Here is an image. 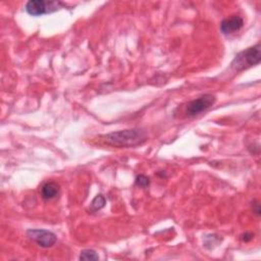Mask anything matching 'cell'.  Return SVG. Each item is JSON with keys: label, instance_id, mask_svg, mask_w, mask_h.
I'll use <instances>...</instances> for the list:
<instances>
[{"label": "cell", "instance_id": "obj_6", "mask_svg": "<svg viewBox=\"0 0 261 261\" xmlns=\"http://www.w3.org/2000/svg\"><path fill=\"white\" fill-rule=\"evenodd\" d=\"M244 26V20L240 16H232L224 19L220 23V31L224 34H232L239 31Z\"/></svg>", "mask_w": 261, "mask_h": 261}, {"label": "cell", "instance_id": "obj_7", "mask_svg": "<svg viewBox=\"0 0 261 261\" xmlns=\"http://www.w3.org/2000/svg\"><path fill=\"white\" fill-rule=\"evenodd\" d=\"M59 186L54 182H48L43 185L41 189V195L44 200H51L58 195Z\"/></svg>", "mask_w": 261, "mask_h": 261}, {"label": "cell", "instance_id": "obj_5", "mask_svg": "<svg viewBox=\"0 0 261 261\" xmlns=\"http://www.w3.org/2000/svg\"><path fill=\"white\" fill-rule=\"evenodd\" d=\"M27 236L29 239L37 243L42 248H50L57 241L56 236L52 232L46 230H28Z\"/></svg>", "mask_w": 261, "mask_h": 261}, {"label": "cell", "instance_id": "obj_12", "mask_svg": "<svg viewBox=\"0 0 261 261\" xmlns=\"http://www.w3.org/2000/svg\"><path fill=\"white\" fill-rule=\"evenodd\" d=\"M253 237H254V235L252 233H245L242 236V240L244 242H249V241H251L253 239Z\"/></svg>", "mask_w": 261, "mask_h": 261}, {"label": "cell", "instance_id": "obj_4", "mask_svg": "<svg viewBox=\"0 0 261 261\" xmlns=\"http://www.w3.org/2000/svg\"><path fill=\"white\" fill-rule=\"evenodd\" d=\"M216 96L212 94H205L203 96H201L197 99L192 100L190 103H188L187 109H186V113L189 116H194L197 115L201 112H203L204 110L208 109L209 108L216 103Z\"/></svg>", "mask_w": 261, "mask_h": 261}, {"label": "cell", "instance_id": "obj_10", "mask_svg": "<svg viewBox=\"0 0 261 261\" xmlns=\"http://www.w3.org/2000/svg\"><path fill=\"white\" fill-rule=\"evenodd\" d=\"M136 185L141 188H147L150 185V179L145 174H139L136 177Z\"/></svg>", "mask_w": 261, "mask_h": 261}, {"label": "cell", "instance_id": "obj_1", "mask_svg": "<svg viewBox=\"0 0 261 261\" xmlns=\"http://www.w3.org/2000/svg\"><path fill=\"white\" fill-rule=\"evenodd\" d=\"M147 136L141 130H124L118 132L110 133L103 137L105 144L117 148H128L143 144L146 142Z\"/></svg>", "mask_w": 261, "mask_h": 261}, {"label": "cell", "instance_id": "obj_11", "mask_svg": "<svg viewBox=\"0 0 261 261\" xmlns=\"http://www.w3.org/2000/svg\"><path fill=\"white\" fill-rule=\"evenodd\" d=\"M252 209H253V212L255 213V215L256 216H260V204H259V202H258V201H253V202H252Z\"/></svg>", "mask_w": 261, "mask_h": 261}, {"label": "cell", "instance_id": "obj_2", "mask_svg": "<svg viewBox=\"0 0 261 261\" xmlns=\"http://www.w3.org/2000/svg\"><path fill=\"white\" fill-rule=\"evenodd\" d=\"M261 54H260V44H256L250 48L240 52L235 57L232 63V68L236 72H241L252 65H256L260 63Z\"/></svg>", "mask_w": 261, "mask_h": 261}, {"label": "cell", "instance_id": "obj_8", "mask_svg": "<svg viewBox=\"0 0 261 261\" xmlns=\"http://www.w3.org/2000/svg\"><path fill=\"white\" fill-rule=\"evenodd\" d=\"M105 204H106V199L104 198V196L103 195H97L93 199L91 206L94 210H99V209L103 208L105 206Z\"/></svg>", "mask_w": 261, "mask_h": 261}, {"label": "cell", "instance_id": "obj_3", "mask_svg": "<svg viewBox=\"0 0 261 261\" xmlns=\"http://www.w3.org/2000/svg\"><path fill=\"white\" fill-rule=\"evenodd\" d=\"M62 5L61 2L56 1H44V0H30L26 4L27 13L33 17H39L45 14L52 13Z\"/></svg>", "mask_w": 261, "mask_h": 261}, {"label": "cell", "instance_id": "obj_9", "mask_svg": "<svg viewBox=\"0 0 261 261\" xmlns=\"http://www.w3.org/2000/svg\"><path fill=\"white\" fill-rule=\"evenodd\" d=\"M99 256L97 253L90 250V249H86V250H83L80 254V260H98Z\"/></svg>", "mask_w": 261, "mask_h": 261}]
</instances>
